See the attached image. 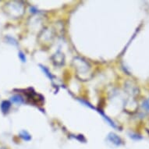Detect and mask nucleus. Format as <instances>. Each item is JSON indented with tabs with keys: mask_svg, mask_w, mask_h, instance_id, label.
<instances>
[{
	"mask_svg": "<svg viewBox=\"0 0 149 149\" xmlns=\"http://www.w3.org/2000/svg\"><path fill=\"white\" fill-rule=\"evenodd\" d=\"M107 139L111 143H113V144H115L116 146H119L122 144V140L119 136L114 134V133H110L108 135Z\"/></svg>",
	"mask_w": 149,
	"mask_h": 149,
	"instance_id": "nucleus-1",
	"label": "nucleus"
},
{
	"mask_svg": "<svg viewBox=\"0 0 149 149\" xmlns=\"http://www.w3.org/2000/svg\"><path fill=\"white\" fill-rule=\"evenodd\" d=\"M11 107V103L9 101H3L1 104V110L4 114L7 113Z\"/></svg>",
	"mask_w": 149,
	"mask_h": 149,
	"instance_id": "nucleus-2",
	"label": "nucleus"
},
{
	"mask_svg": "<svg viewBox=\"0 0 149 149\" xmlns=\"http://www.w3.org/2000/svg\"><path fill=\"white\" fill-rule=\"evenodd\" d=\"M11 101L13 103H15V104H18V105L24 102V99L20 95H15L13 96L12 98H11Z\"/></svg>",
	"mask_w": 149,
	"mask_h": 149,
	"instance_id": "nucleus-3",
	"label": "nucleus"
},
{
	"mask_svg": "<svg viewBox=\"0 0 149 149\" xmlns=\"http://www.w3.org/2000/svg\"><path fill=\"white\" fill-rule=\"evenodd\" d=\"M20 137H21L23 140L26 141H30V140L31 139V135L28 134V132L25 131V130H23V131H21V132L20 133Z\"/></svg>",
	"mask_w": 149,
	"mask_h": 149,
	"instance_id": "nucleus-4",
	"label": "nucleus"
},
{
	"mask_svg": "<svg viewBox=\"0 0 149 149\" xmlns=\"http://www.w3.org/2000/svg\"><path fill=\"white\" fill-rule=\"evenodd\" d=\"M40 66H41V68H42V70H43V72H44V73H45L46 76L48 77L49 78H50V79L53 78V76L52 75V73L49 72V70H48V69H47L45 66H42V65H40Z\"/></svg>",
	"mask_w": 149,
	"mask_h": 149,
	"instance_id": "nucleus-5",
	"label": "nucleus"
},
{
	"mask_svg": "<svg viewBox=\"0 0 149 149\" xmlns=\"http://www.w3.org/2000/svg\"><path fill=\"white\" fill-rule=\"evenodd\" d=\"M18 55H19V58L20 59V60H21L23 63H25V62H26V56H25L24 54L22 52H20L18 53Z\"/></svg>",
	"mask_w": 149,
	"mask_h": 149,
	"instance_id": "nucleus-6",
	"label": "nucleus"
}]
</instances>
